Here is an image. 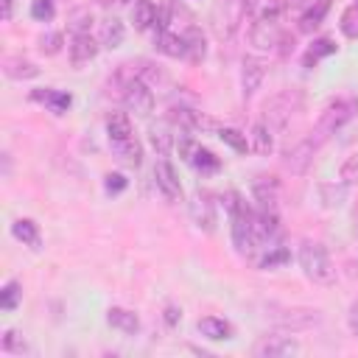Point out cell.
I'll use <instances>...</instances> for the list:
<instances>
[{
    "label": "cell",
    "mask_w": 358,
    "mask_h": 358,
    "mask_svg": "<svg viewBox=\"0 0 358 358\" xmlns=\"http://www.w3.org/2000/svg\"><path fill=\"white\" fill-rule=\"evenodd\" d=\"M3 73L8 78H14V81H22V78H36L39 76V67L31 64V62H25V59H20V56H8L3 62Z\"/></svg>",
    "instance_id": "cell-22"
},
{
    "label": "cell",
    "mask_w": 358,
    "mask_h": 358,
    "mask_svg": "<svg viewBox=\"0 0 358 358\" xmlns=\"http://www.w3.org/2000/svg\"><path fill=\"white\" fill-rule=\"evenodd\" d=\"M257 358H288V355H296L299 352V341L296 338H288V336H263L255 350H252Z\"/></svg>",
    "instance_id": "cell-7"
},
{
    "label": "cell",
    "mask_w": 358,
    "mask_h": 358,
    "mask_svg": "<svg viewBox=\"0 0 358 358\" xmlns=\"http://www.w3.org/2000/svg\"><path fill=\"white\" fill-rule=\"evenodd\" d=\"M288 260H291V252L285 246H268V255L260 260V268L263 271H274V268H282Z\"/></svg>",
    "instance_id": "cell-31"
},
{
    "label": "cell",
    "mask_w": 358,
    "mask_h": 358,
    "mask_svg": "<svg viewBox=\"0 0 358 358\" xmlns=\"http://www.w3.org/2000/svg\"><path fill=\"white\" fill-rule=\"evenodd\" d=\"M126 176L123 173H106L103 176V187H106V193H112V196H117V193H123L126 190Z\"/></svg>",
    "instance_id": "cell-38"
},
{
    "label": "cell",
    "mask_w": 358,
    "mask_h": 358,
    "mask_svg": "<svg viewBox=\"0 0 358 358\" xmlns=\"http://www.w3.org/2000/svg\"><path fill=\"white\" fill-rule=\"evenodd\" d=\"M308 0H288V8H302Z\"/></svg>",
    "instance_id": "cell-43"
},
{
    "label": "cell",
    "mask_w": 358,
    "mask_h": 358,
    "mask_svg": "<svg viewBox=\"0 0 358 358\" xmlns=\"http://www.w3.org/2000/svg\"><path fill=\"white\" fill-rule=\"evenodd\" d=\"M316 151H319V145H316L310 137H305V140H299L294 148H288V151H285V157H282V165H285L291 173H305Z\"/></svg>",
    "instance_id": "cell-10"
},
{
    "label": "cell",
    "mask_w": 358,
    "mask_h": 358,
    "mask_svg": "<svg viewBox=\"0 0 358 358\" xmlns=\"http://www.w3.org/2000/svg\"><path fill=\"white\" fill-rule=\"evenodd\" d=\"M330 53H336V42H333V39H327V36L313 39L310 48H308L305 56H302V64H305V67H313L319 59H324V56H330Z\"/></svg>",
    "instance_id": "cell-27"
},
{
    "label": "cell",
    "mask_w": 358,
    "mask_h": 358,
    "mask_svg": "<svg viewBox=\"0 0 358 358\" xmlns=\"http://www.w3.org/2000/svg\"><path fill=\"white\" fill-rule=\"evenodd\" d=\"M280 0H246V14H252V20H280Z\"/></svg>",
    "instance_id": "cell-25"
},
{
    "label": "cell",
    "mask_w": 358,
    "mask_h": 358,
    "mask_svg": "<svg viewBox=\"0 0 358 358\" xmlns=\"http://www.w3.org/2000/svg\"><path fill=\"white\" fill-rule=\"evenodd\" d=\"M106 137L109 143L112 140H123V137H131V120L126 112H112L106 117Z\"/></svg>",
    "instance_id": "cell-26"
},
{
    "label": "cell",
    "mask_w": 358,
    "mask_h": 358,
    "mask_svg": "<svg viewBox=\"0 0 358 358\" xmlns=\"http://www.w3.org/2000/svg\"><path fill=\"white\" fill-rule=\"evenodd\" d=\"M252 151H257L260 157H266V154H271V148H274V140H271V129L266 126V123H255L252 126Z\"/></svg>",
    "instance_id": "cell-29"
},
{
    "label": "cell",
    "mask_w": 358,
    "mask_h": 358,
    "mask_svg": "<svg viewBox=\"0 0 358 358\" xmlns=\"http://www.w3.org/2000/svg\"><path fill=\"white\" fill-rule=\"evenodd\" d=\"M218 137H221L232 151H238V154H246V151L252 148V143L246 140V134H243V131H238V129L224 126V129H218Z\"/></svg>",
    "instance_id": "cell-30"
},
{
    "label": "cell",
    "mask_w": 358,
    "mask_h": 358,
    "mask_svg": "<svg viewBox=\"0 0 358 358\" xmlns=\"http://www.w3.org/2000/svg\"><path fill=\"white\" fill-rule=\"evenodd\" d=\"M154 182H157V190L168 199V201H179L182 199V185H179V176L173 171V165L159 157L157 165H154Z\"/></svg>",
    "instance_id": "cell-8"
},
{
    "label": "cell",
    "mask_w": 358,
    "mask_h": 358,
    "mask_svg": "<svg viewBox=\"0 0 358 358\" xmlns=\"http://www.w3.org/2000/svg\"><path fill=\"white\" fill-rule=\"evenodd\" d=\"M20 299H22L20 282H17V280H8V282L3 285V291H0V308H3V310H14V308L20 305Z\"/></svg>",
    "instance_id": "cell-33"
},
{
    "label": "cell",
    "mask_w": 358,
    "mask_h": 358,
    "mask_svg": "<svg viewBox=\"0 0 358 358\" xmlns=\"http://www.w3.org/2000/svg\"><path fill=\"white\" fill-rule=\"evenodd\" d=\"M190 218H193V224H196L199 229H204V232H213V229H215V201H213L210 193L199 190V193L193 196V201H190Z\"/></svg>",
    "instance_id": "cell-9"
},
{
    "label": "cell",
    "mask_w": 358,
    "mask_h": 358,
    "mask_svg": "<svg viewBox=\"0 0 358 358\" xmlns=\"http://www.w3.org/2000/svg\"><path fill=\"white\" fill-rule=\"evenodd\" d=\"M11 235H14L17 241H22L25 246H31V249H39V243H42V238H39V224L31 221V218H17V221L11 224Z\"/></svg>",
    "instance_id": "cell-21"
},
{
    "label": "cell",
    "mask_w": 358,
    "mask_h": 358,
    "mask_svg": "<svg viewBox=\"0 0 358 358\" xmlns=\"http://www.w3.org/2000/svg\"><path fill=\"white\" fill-rule=\"evenodd\" d=\"M299 106H302V92L299 90H285V92H277L268 103H266V126L268 129H282L288 120H291V115L294 112H299Z\"/></svg>",
    "instance_id": "cell-4"
},
{
    "label": "cell",
    "mask_w": 358,
    "mask_h": 358,
    "mask_svg": "<svg viewBox=\"0 0 358 358\" xmlns=\"http://www.w3.org/2000/svg\"><path fill=\"white\" fill-rule=\"evenodd\" d=\"M106 322H109L115 330L129 333V336H134V333L140 330L137 313H134V310H126V308H109V310H106Z\"/></svg>",
    "instance_id": "cell-19"
},
{
    "label": "cell",
    "mask_w": 358,
    "mask_h": 358,
    "mask_svg": "<svg viewBox=\"0 0 358 358\" xmlns=\"http://www.w3.org/2000/svg\"><path fill=\"white\" fill-rule=\"evenodd\" d=\"M341 179H344L347 185H355V182H358V154H352V157L344 159V165H341Z\"/></svg>",
    "instance_id": "cell-39"
},
{
    "label": "cell",
    "mask_w": 358,
    "mask_h": 358,
    "mask_svg": "<svg viewBox=\"0 0 358 358\" xmlns=\"http://www.w3.org/2000/svg\"><path fill=\"white\" fill-rule=\"evenodd\" d=\"M123 106L134 117H148L154 112V92L143 78H134L123 87Z\"/></svg>",
    "instance_id": "cell-5"
},
{
    "label": "cell",
    "mask_w": 358,
    "mask_h": 358,
    "mask_svg": "<svg viewBox=\"0 0 358 358\" xmlns=\"http://www.w3.org/2000/svg\"><path fill=\"white\" fill-rule=\"evenodd\" d=\"M62 45H64V34H59V31H50V34L39 36V50L48 53V56H56L62 50Z\"/></svg>",
    "instance_id": "cell-35"
},
{
    "label": "cell",
    "mask_w": 358,
    "mask_h": 358,
    "mask_svg": "<svg viewBox=\"0 0 358 358\" xmlns=\"http://www.w3.org/2000/svg\"><path fill=\"white\" fill-rule=\"evenodd\" d=\"M199 173H215L218 168H221V159L210 151V148H193V154H190V159H187Z\"/></svg>",
    "instance_id": "cell-28"
},
{
    "label": "cell",
    "mask_w": 358,
    "mask_h": 358,
    "mask_svg": "<svg viewBox=\"0 0 358 358\" xmlns=\"http://www.w3.org/2000/svg\"><path fill=\"white\" fill-rule=\"evenodd\" d=\"M199 333L204 336V338H210V341H227V338H232V324L227 322V319H215V316H204V319H199Z\"/></svg>",
    "instance_id": "cell-17"
},
{
    "label": "cell",
    "mask_w": 358,
    "mask_h": 358,
    "mask_svg": "<svg viewBox=\"0 0 358 358\" xmlns=\"http://www.w3.org/2000/svg\"><path fill=\"white\" fill-rule=\"evenodd\" d=\"M299 266H302L305 277L313 280V282H319V285H330L336 280V268L330 263V255L316 241H305L299 246Z\"/></svg>",
    "instance_id": "cell-1"
},
{
    "label": "cell",
    "mask_w": 358,
    "mask_h": 358,
    "mask_svg": "<svg viewBox=\"0 0 358 358\" xmlns=\"http://www.w3.org/2000/svg\"><path fill=\"white\" fill-rule=\"evenodd\" d=\"M109 148H112L115 159L120 165H126V168H137L143 162V145H140V140L134 134L131 137H123V140H112Z\"/></svg>",
    "instance_id": "cell-12"
},
{
    "label": "cell",
    "mask_w": 358,
    "mask_h": 358,
    "mask_svg": "<svg viewBox=\"0 0 358 358\" xmlns=\"http://www.w3.org/2000/svg\"><path fill=\"white\" fill-rule=\"evenodd\" d=\"M338 28L347 39H358V3L355 6H347L341 11V20H338Z\"/></svg>",
    "instance_id": "cell-32"
},
{
    "label": "cell",
    "mask_w": 358,
    "mask_h": 358,
    "mask_svg": "<svg viewBox=\"0 0 358 358\" xmlns=\"http://www.w3.org/2000/svg\"><path fill=\"white\" fill-rule=\"evenodd\" d=\"M243 17H246V0H215L213 14H210L215 36L218 39H232L238 25L243 22Z\"/></svg>",
    "instance_id": "cell-3"
},
{
    "label": "cell",
    "mask_w": 358,
    "mask_h": 358,
    "mask_svg": "<svg viewBox=\"0 0 358 358\" xmlns=\"http://www.w3.org/2000/svg\"><path fill=\"white\" fill-rule=\"evenodd\" d=\"M0 6H3V8H0V20L8 22L11 14H14V0H0Z\"/></svg>",
    "instance_id": "cell-41"
},
{
    "label": "cell",
    "mask_w": 358,
    "mask_h": 358,
    "mask_svg": "<svg viewBox=\"0 0 358 358\" xmlns=\"http://www.w3.org/2000/svg\"><path fill=\"white\" fill-rule=\"evenodd\" d=\"M154 17H157V6L151 0H137L131 6V22L137 31H148L154 28Z\"/></svg>",
    "instance_id": "cell-24"
},
{
    "label": "cell",
    "mask_w": 358,
    "mask_h": 358,
    "mask_svg": "<svg viewBox=\"0 0 358 358\" xmlns=\"http://www.w3.org/2000/svg\"><path fill=\"white\" fill-rule=\"evenodd\" d=\"M3 350H6V352H17V355H22V352L28 350V344H25V338H22L17 330H6V333H3Z\"/></svg>",
    "instance_id": "cell-37"
},
{
    "label": "cell",
    "mask_w": 358,
    "mask_h": 358,
    "mask_svg": "<svg viewBox=\"0 0 358 358\" xmlns=\"http://www.w3.org/2000/svg\"><path fill=\"white\" fill-rule=\"evenodd\" d=\"M347 327H350V333L358 338V299L350 305V313H347Z\"/></svg>",
    "instance_id": "cell-40"
},
{
    "label": "cell",
    "mask_w": 358,
    "mask_h": 358,
    "mask_svg": "<svg viewBox=\"0 0 358 358\" xmlns=\"http://www.w3.org/2000/svg\"><path fill=\"white\" fill-rule=\"evenodd\" d=\"M31 98L39 101V103H45L53 115H64L70 109V103H73L70 92H59V90H34Z\"/></svg>",
    "instance_id": "cell-16"
},
{
    "label": "cell",
    "mask_w": 358,
    "mask_h": 358,
    "mask_svg": "<svg viewBox=\"0 0 358 358\" xmlns=\"http://www.w3.org/2000/svg\"><path fill=\"white\" fill-rule=\"evenodd\" d=\"M355 109H358V106H355V101H350V98H338V101L327 103L324 112H322V117H319V123H316V129L310 131V140H313L316 145H322L330 134H336L344 123L352 120Z\"/></svg>",
    "instance_id": "cell-2"
},
{
    "label": "cell",
    "mask_w": 358,
    "mask_h": 358,
    "mask_svg": "<svg viewBox=\"0 0 358 358\" xmlns=\"http://www.w3.org/2000/svg\"><path fill=\"white\" fill-rule=\"evenodd\" d=\"M56 14V0H34L31 3V17L39 22H50Z\"/></svg>",
    "instance_id": "cell-36"
},
{
    "label": "cell",
    "mask_w": 358,
    "mask_h": 358,
    "mask_svg": "<svg viewBox=\"0 0 358 358\" xmlns=\"http://www.w3.org/2000/svg\"><path fill=\"white\" fill-rule=\"evenodd\" d=\"M285 31L280 28V20H255L252 31H249V42L257 50H274L282 42Z\"/></svg>",
    "instance_id": "cell-6"
},
{
    "label": "cell",
    "mask_w": 358,
    "mask_h": 358,
    "mask_svg": "<svg viewBox=\"0 0 358 358\" xmlns=\"http://www.w3.org/2000/svg\"><path fill=\"white\" fill-rule=\"evenodd\" d=\"M103 48H109V50H115V48H120L123 45V22L117 20V17H106L103 22H101V39H98Z\"/></svg>",
    "instance_id": "cell-23"
},
{
    "label": "cell",
    "mask_w": 358,
    "mask_h": 358,
    "mask_svg": "<svg viewBox=\"0 0 358 358\" xmlns=\"http://www.w3.org/2000/svg\"><path fill=\"white\" fill-rule=\"evenodd\" d=\"M179 316H182V310H179V308H173V305H168V308H165V322H168L171 327L179 322Z\"/></svg>",
    "instance_id": "cell-42"
},
{
    "label": "cell",
    "mask_w": 358,
    "mask_h": 358,
    "mask_svg": "<svg viewBox=\"0 0 358 358\" xmlns=\"http://www.w3.org/2000/svg\"><path fill=\"white\" fill-rule=\"evenodd\" d=\"M277 190H280V182L274 176H257L252 182V193L260 210H277Z\"/></svg>",
    "instance_id": "cell-15"
},
{
    "label": "cell",
    "mask_w": 358,
    "mask_h": 358,
    "mask_svg": "<svg viewBox=\"0 0 358 358\" xmlns=\"http://www.w3.org/2000/svg\"><path fill=\"white\" fill-rule=\"evenodd\" d=\"M67 50H70V62L78 67V64H87V62H92V59L98 56L101 42H95V39L90 36V31H87V34H73Z\"/></svg>",
    "instance_id": "cell-13"
},
{
    "label": "cell",
    "mask_w": 358,
    "mask_h": 358,
    "mask_svg": "<svg viewBox=\"0 0 358 358\" xmlns=\"http://www.w3.org/2000/svg\"><path fill=\"white\" fill-rule=\"evenodd\" d=\"M324 11H327V0H322L316 8H313V6H308V11H305V14H302V20H299V28H302V31H313V28H319V25H322Z\"/></svg>",
    "instance_id": "cell-34"
},
{
    "label": "cell",
    "mask_w": 358,
    "mask_h": 358,
    "mask_svg": "<svg viewBox=\"0 0 358 358\" xmlns=\"http://www.w3.org/2000/svg\"><path fill=\"white\" fill-rule=\"evenodd\" d=\"M154 45L159 53L171 56V59H185V36L182 34H173V31H162L154 36Z\"/></svg>",
    "instance_id": "cell-20"
},
{
    "label": "cell",
    "mask_w": 358,
    "mask_h": 358,
    "mask_svg": "<svg viewBox=\"0 0 358 358\" xmlns=\"http://www.w3.org/2000/svg\"><path fill=\"white\" fill-rule=\"evenodd\" d=\"M176 134L179 131L173 129L171 120H157V123L148 126V140H151V145H154V151L159 157H168L171 154V148L176 145Z\"/></svg>",
    "instance_id": "cell-11"
},
{
    "label": "cell",
    "mask_w": 358,
    "mask_h": 358,
    "mask_svg": "<svg viewBox=\"0 0 358 358\" xmlns=\"http://www.w3.org/2000/svg\"><path fill=\"white\" fill-rule=\"evenodd\" d=\"M263 76H266V64H263L260 59H255V56H246V59H243V64H241L243 98H252V95L257 92V87H260Z\"/></svg>",
    "instance_id": "cell-14"
},
{
    "label": "cell",
    "mask_w": 358,
    "mask_h": 358,
    "mask_svg": "<svg viewBox=\"0 0 358 358\" xmlns=\"http://www.w3.org/2000/svg\"><path fill=\"white\" fill-rule=\"evenodd\" d=\"M185 59L187 62H193V64H199L204 56H207V42H204V34L196 28V25H190L185 34Z\"/></svg>",
    "instance_id": "cell-18"
}]
</instances>
